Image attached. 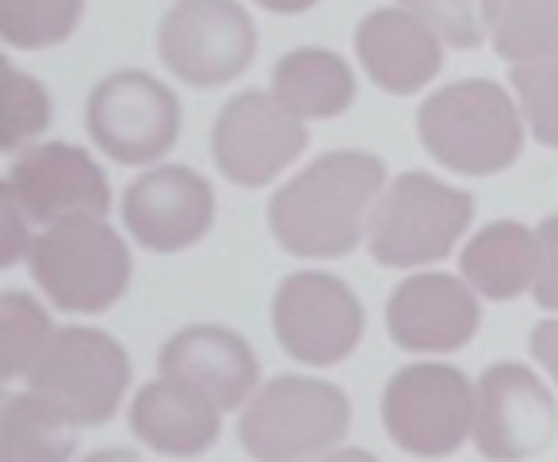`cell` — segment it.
I'll return each mask as SVG.
<instances>
[{"instance_id":"cell-28","label":"cell","mask_w":558,"mask_h":462,"mask_svg":"<svg viewBox=\"0 0 558 462\" xmlns=\"http://www.w3.org/2000/svg\"><path fill=\"white\" fill-rule=\"evenodd\" d=\"M32 218L16 203V195L0 187V268H16L24 256H32Z\"/></svg>"},{"instance_id":"cell-7","label":"cell","mask_w":558,"mask_h":462,"mask_svg":"<svg viewBox=\"0 0 558 462\" xmlns=\"http://www.w3.org/2000/svg\"><path fill=\"white\" fill-rule=\"evenodd\" d=\"M383 428L417 459H448L474 431V386L451 363H410L383 390Z\"/></svg>"},{"instance_id":"cell-24","label":"cell","mask_w":558,"mask_h":462,"mask_svg":"<svg viewBox=\"0 0 558 462\" xmlns=\"http://www.w3.org/2000/svg\"><path fill=\"white\" fill-rule=\"evenodd\" d=\"M85 0H0V39L16 50H50L81 24Z\"/></svg>"},{"instance_id":"cell-19","label":"cell","mask_w":558,"mask_h":462,"mask_svg":"<svg viewBox=\"0 0 558 462\" xmlns=\"http://www.w3.org/2000/svg\"><path fill=\"white\" fill-rule=\"evenodd\" d=\"M459 271L474 294L489 302H512L535 283L539 271V238L520 222H489L466 241Z\"/></svg>"},{"instance_id":"cell-29","label":"cell","mask_w":558,"mask_h":462,"mask_svg":"<svg viewBox=\"0 0 558 462\" xmlns=\"http://www.w3.org/2000/svg\"><path fill=\"white\" fill-rule=\"evenodd\" d=\"M535 238H539V271H535L532 299L539 309H558V215L543 218Z\"/></svg>"},{"instance_id":"cell-14","label":"cell","mask_w":558,"mask_h":462,"mask_svg":"<svg viewBox=\"0 0 558 462\" xmlns=\"http://www.w3.org/2000/svg\"><path fill=\"white\" fill-rule=\"evenodd\" d=\"M123 226L149 253H184L215 226V187L187 165L142 172L123 192Z\"/></svg>"},{"instance_id":"cell-9","label":"cell","mask_w":558,"mask_h":462,"mask_svg":"<svg viewBox=\"0 0 558 462\" xmlns=\"http://www.w3.org/2000/svg\"><path fill=\"white\" fill-rule=\"evenodd\" d=\"M88 138L116 165H154L180 138V100L142 70H119L85 104Z\"/></svg>"},{"instance_id":"cell-4","label":"cell","mask_w":558,"mask_h":462,"mask_svg":"<svg viewBox=\"0 0 558 462\" xmlns=\"http://www.w3.org/2000/svg\"><path fill=\"white\" fill-rule=\"evenodd\" d=\"M474 218V199L428 172H402L383 192L367 226V248L383 268L436 264L459 245Z\"/></svg>"},{"instance_id":"cell-11","label":"cell","mask_w":558,"mask_h":462,"mask_svg":"<svg viewBox=\"0 0 558 462\" xmlns=\"http://www.w3.org/2000/svg\"><path fill=\"white\" fill-rule=\"evenodd\" d=\"M306 123L271 93H238L215 119L210 157L238 187H264L306 154Z\"/></svg>"},{"instance_id":"cell-10","label":"cell","mask_w":558,"mask_h":462,"mask_svg":"<svg viewBox=\"0 0 558 462\" xmlns=\"http://www.w3.org/2000/svg\"><path fill=\"white\" fill-rule=\"evenodd\" d=\"M279 348L306 367H337L364 337V306L344 279L329 271H295L271 299Z\"/></svg>"},{"instance_id":"cell-21","label":"cell","mask_w":558,"mask_h":462,"mask_svg":"<svg viewBox=\"0 0 558 462\" xmlns=\"http://www.w3.org/2000/svg\"><path fill=\"white\" fill-rule=\"evenodd\" d=\"M77 424L39 401L32 390L12 393L0 416V462H70Z\"/></svg>"},{"instance_id":"cell-2","label":"cell","mask_w":558,"mask_h":462,"mask_svg":"<svg viewBox=\"0 0 558 462\" xmlns=\"http://www.w3.org/2000/svg\"><path fill=\"white\" fill-rule=\"evenodd\" d=\"M417 138L436 165L463 177H497L524 149V123L497 81H456L417 108Z\"/></svg>"},{"instance_id":"cell-33","label":"cell","mask_w":558,"mask_h":462,"mask_svg":"<svg viewBox=\"0 0 558 462\" xmlns=\"http://www.w3.org/2000/svg\"><path fill=\"white\" fill-rule=\"evenodd\" d=\"M81 462H142V459L134 451H123V447H108V451H93Z\"/></svg>"},{"instance_id":"cell-20","label":"cell","mask_w":558,"mask_h":462,"mask_svg":"<svg viewBox=\"0 0 558 462\" xmlns=\"http://www.w3.org/2000/svg\"><path fill=\"white\" fill-rule=\"evenodd\" d=\"M271 96L291 115L306 119H337L356 100V77L349 62L326 47L288 50L271 70Z\"/></svg>"},{"instance_id":"cell-17","label":"cell","mask_w":558,"mask_h":462,"mask_svg":"<svg viewBox=\"0 0 558 462\" xmlns=\"http://www.w3.org/2000/svg\"><path fill=\"white\" fill-rule=\"evenodd\" d=\"M356 58L390 96H417L444 65V42L405 9H375L356 24Z\"/></svg>"},{"instance_id":"cell-5","label":"cell","mask_w":558,"mask_h":462,"mask_svg":"<svg viewBox=\"0 0 558 462\" xmlns=\"http://www.w3.org/2000/svg\"><path fill=\"white\" fill-rule=\"evenodd\" d=\"M27 386L70 424L100 428L123 405V393L131 386V355L111 332L65 325L27 375Z\"/></svg>"},{"instance_id":"cell-1","label":"cell","mask_w":558,"mask_h":462,"mask_svg":"<svg viewBox=\"0 0 558 462\" xmlns=\"http://www.w3.org/2000/svg\"><path fill=\"white\" fill-rule=\"evenodd\" d=\"M387 169L364 149H333L291 177L268 203V230L303 260H337L364 241V218L379 203Z\"/></svg>"},{"instance_id":"cell-30","label":"cell","mask_w":558,"mask_h":462,"mask_svg":"<svg viewBox=\"0 0 558 462\" xmlns=\"http://www.w3.org/2000/svg\"><path fill=\"white\" fill-rule=\"evenodd\" d=\"M527 348H532L535 363H539V367L558 382V321H539V325H535Z\"/></svg>"},{"instance_id":"cell-12","label":"cell","mask_w":558,"mask_h":462,"mask_svg":"<svg viewBox=\"0 0 558 462\" xmlns=\"http://www.w3.org/2000/svg\"><path fill=\"white\" fill-rule=\"evenodd\" d=\"M4 192L16 195L39 226L104 222L111 210V184L93 154L73 142H39L12 161Z\"/></svg>"},{"instance_id":"cell-23","label":"cell","mask_w":558,"mask_h":462,"mask_svg":"<svg viewBox=\"0 0 558 462\" xmlns=\"http://www.w3.org/2000/svg\"><path fill=\"white\" fill-rule=\"evenodd\" d=\"M50 340H54L50 314L32 294H0V375L9 378V382L20 375H32L35 363L47 355Z\"/></svg>"},{"instance_id":"cell-3","label":"cell","mask_w":558,"mask_h":462,"mask_svg":"<svg viewBox=\"0 0 558 462\" xmlns=\"http://www.w3.org/2000/svg\"><path fill=\"white\" fill-rule=\"evenodd\" d=\"M352 401L326 378L276 375L253 393L238 439L256 462H306L349 436Z\"/></svg>"},{"instance_id":"cell-18","label":"cell","mask_w":558,"mask_h":462,"mask_svg":"<svg viewBox=\"0 0 558 462\" xmlns=\"http://www.w3.org/2000/svg\"><path fill=\"white\" fill-rule=\"evenodd\" d=\"M131 428L157 454L195 459V454L210 451L222 436V409L192 386L157 378L134 393Z\"/></svg>"},{"instance_id":"cell-22","label":"cell","mask_w":558,"mask_h":462,"mask_svg":"<svg viewBox=\"0 0 558 462\" xmlns=\"http://www.w3.org/2000/svg\"><path fill=\"white\" fill-rule=\"evenodd\" d=\"M482 20L494 50L512 65L558 50V0H482Z\"/></svg>"},{"instance_id":"cell-15","label":"cell","mask_w":558,"mask_h":462,"mask_svg":"<svg viewBox=\"0 0 558 462\" xmlns=\"http://www.w3.org/2000/svg\"><path fill=\"white\" fill-rule=\"evenodd\" d=\"M482 309L474 287L444 271H421L387 299V332L398 348L421 355L459 352L478 332Z\"/></svg>"},{"instance_id":"cell-13","label":"cell","mask_w":558,"mask_h":462,"mask_svg":"<svg viewBox=\"0 0 558 462\" xmlns=\"http://www.w3.org/2000/svg\"><path fill=\"white\" fill-rule=\"evenodd\" d=\"M558 405L524 363H494L474 386V447L489 462H524L550 447Z\"/></svg>"},{"instance_id":"cell-16","label":"cell","mask_w":558,"mask_h":462,"mask_svg":"<svg viewBox=\"0 0 558 462\" xmlns=\"http://www.w3.org/2000/svg\"><path fill=\"white\" fill-rule=\"evenodd\" d=\"M157 367H161V378L207 393L222 413L245 405L260 378V363L248 340L226 325H187L172 332L161 344Z\"/></svg>"},{"instance_id":"cell-25","label":"cell","mask_w":558,"mask_h":462,"mask_svg":"<svg viewBox=\"0 0 558 462\" xmlns=\"http://www.w3.org/2000/svg\"><path fill=\"white\" fill-rule=\"evenodd\" d=\"M50 126V96L35 77L20 70H4L0 81V149L16 154L32 146L43 131Z\"/></svg>"},{"instance_id":"cell-26","label":"cell","mask_w":558,"mask_h":462,"mask_svg":"<svg viewBox=\"0 0 558 462\" xmlns=\"http://www.w3.org/2000/svg\"><path fill=\"white\" fill-rule=\"evenodd\" d=\"M509 81L535 142L547 149H558V50L539 58V62L512 65Z\"/></svg>"},{"instance_id":"cell-31","label":"cell","mask_w":558,"mask_h":462,"mask_svg":"<svg viewBox=\"0 0 558 462\" xmlns=\"http://www.w3.org/2000/svg\"><path fill=\"white\" fill-rule=\"evenodd\" d=\"M264 12H276V16H299V12L314 9L318 0H256Z\"/></svg>"},{"instance_id":"cell-6","label":"cell","mask_w":558,"mask_h":462,"mask_svg":"<svg viewBox=\"0 0 558 462\" xmlns=\"http://www.w3.org/2000/svg\"><path fill=\"white\" fill-rule=\"evenodd\" d=\"M27 264L62 314H108L131 287V248L104 222L50 226L35 238Z\"/></svg>"},{"instance_id":"cell-8","label":"cell","mask_w":558,"mask_h":462,"mask_svg":"<svg viewBox=\"0 0 558 462\" xmlns=\"http://www.w3.org/2000/svg\"><path fill=\"white\" fill-rule=\"evenodd\" d=\"M157 50L184 85L222 88L253 65L256 27L238 0H177L161 20Z\"/></svg>"},{"instance_id":"cell-32","label":"cell","mask_w":558,"mask_h":462,"mask_svg":"<svg viewBox=\"0 0 558 462\" xmlns=\"http://www.w3.org/2000/svg\"><path fill=\"white\" fill-rule=\"evenodd\" d=\"M314 462H379L372 451H360V447H341V451H326Z\"/></svg>"},{"instance_id":"cell-27","label":"cell","mask_w":558,"mask_h":462,"mask_svg":"<svg viewBox=\"0 0 558 462\" xmlns=\"http://www.w3.org/2000/svg\"><path fill=\"white\" fill-rule=\"evenodd\" d=\"M398 9L413 12L436 39L456 50H478L486 42L482 0H398Z\"/></svg>"}]
</instances>
